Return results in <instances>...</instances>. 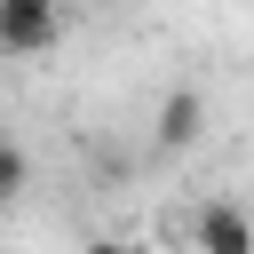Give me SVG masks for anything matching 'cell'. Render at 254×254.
Wrapping results in <instances>:
<instances>
[{"mask_svg":"<svg viewBox=\"0 0 254 254\" xmlns=\"http://www.w3.org/2000/svg\"><path fill=\"white\" fill-rule=\"evenodd\" d=\"M24 175H32V167H24V151H16V143H0V206L24 190Z\"/></svg>","mask_w":254,"mask_h":254,"instance_id":"4","label":"cell"},{"mask_svg":"<svg viewBox=\"0 0 254 254\" xmlns=\"http://www.w3.org/2000/svg\"><path fill=\"white\" fill-rule=\"evenodd\" d=\"M79 254H151V246H143V238H87Z\"/></svg>","mask_w":254,"mask_h":254,"instance_id":"5","label":"cell"},{"mask_svg":"<svg viewBox=\"0 0 254 254\" xmlns=\"http://www.w3.org/2000/svg\"><path fill=\"white\" fill-rule=\"evenodd\" d=\"M64 40V0H0V56H48Z\"/></svg>","mask_w":254,"mask_h":254,"instance_id":"1","label":"cell"},{"mask_svg":"<svg viewBox=\"0 0 254 254\" xmlns=\"http://www.w3.org/2000/svg\"><path fill=\"white\" fill-rule=\"evenodd\" d=\"M190 246H198V254H254V222H246V206L206 198L198 222H190Z\"/></svg>","mask_w":254,"mask_h":254,"instance_id":"2","label":"cell"},{"mask_svg":"<svg viewBox=\"0 0 254 254\" xmlns=\"http://www.w3.org/2000/svg\"><path fill=\"white\" fill-rule=\"evenodd\" d=\"M198 127H206V103H198L190 87H175V95L159 103V127H151V135H159V151H183V143H198Z\"/></svg>","mask_w":254,"mask_h":254,"instance_id":"3","label":"cell"}]
</instances>
